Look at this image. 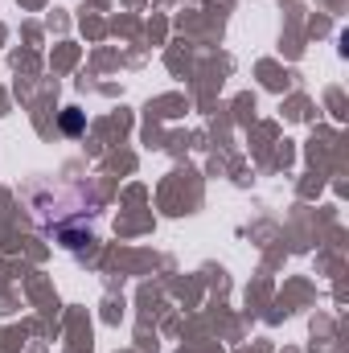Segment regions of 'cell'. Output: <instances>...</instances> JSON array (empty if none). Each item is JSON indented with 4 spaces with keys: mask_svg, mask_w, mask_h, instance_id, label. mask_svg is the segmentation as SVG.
I'll return each instance as SVG.
<instances>
[{
    "mask_svg": "<svg viewBox=\"0 0 349 353\" xmlns=\"http://www.w3.org/2000/svg\"><path fill=\"white\" fill-rule=\"evenodd\" d=\"M62 128L66 132H83V111H66L62 115Z\"/></svg>",
    "mask_w": 349,
    "mask_h": 353,
    "instance_id": "6da1fadb",
    "label": "cell"
}]
</instances>
